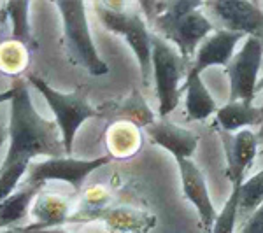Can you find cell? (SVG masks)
I'll return each mask as SVG.
<instances>
[{
    "label": "cell",
    "instance_id": "1",
    "mask_svg": "<svg viewBox=\"0 0 263 233\" xmlns=\"http://www.w3.org/2000/svg\"><path fill=\"white\" fill-rule=\"evenodd\" d=\"M14 96L11 100L9 139L11 146L0 167V202L18 189L20 181L27 176L33 158L46 154L62 158L65 154L62 132L57 121L44 120L35 111L23 79L14 81Z\"/></svg>",
    "mask_w": 263,
    "mask_h": 233
},
{
    "label": "cell",
    "instance_id": "2",
    "mask_svg": "<svg viewBox=\"0 0 263 233\" xmlns=\"http://www.w3.org/2000/svg\"><path fill=\"white\" fill-rule=\"evenodd\" d=\"M137 7L147 11L155 33L176 44L181 56L192 65L198 46L216 28L213 21L200 12V0H179V2H141Z\"/></svg>",
    "mask_w": 263,
    "mask_h": 233
},
{
    "label": "cell",
    "instance_id": "3",
    "mask_svg": "<svg viewBox=\"0 0 263 233\" xmlns=\"http://www.w3.org/2000/svg\"><path fill=\"white\" fill-rule=\"evenodd\" d=\"M62 14V42L69 60L78 67H83L90 75L109 74V65L100 58L95 42L91 39L90 25L86 16V2L60 0L54 2Z\"/></svg>",
    "mask_w": 263,
    "mask_h": 233
},
{
    "label": "cell",
    "instance_id": "4",
    "mask_svg": "<svg viewBox=\"0 0 263 233\" xmlns=\"http://www.w3.org/2000/svg\"><path fill=\"white\" fill-rule=\"evenodd\" d=\"M95 11L100 23L109 32L123 37L126 44L134 51L135 58L141 67L142 83L149 84V77L153 72L151 65V53H153V32L147 30L146 21L139 9H128L123 4L111 2H95Z\"/></svg>",
    "mask_w": 263,
    "mask_h": 233
},
{
    "label": "cell",
    "instance_id": "5",
    "mask_svg": "<svg viewBox=\"0 0 263 233\" xmlns=\"http://www.w3.org/2000/svg\"><path fill=\"white\" fill-rule=\"evenodd\" d=\"M27 79L28 83L33 84L42 93V96L48 102L54 118H57L58 128L62 132V142H63L65 154L70 156L72 146H74V137L78 133L79 126L86 120L104 116V112L100 109L93 107L90 102H88V90H84V88L83 90L78 88V90L72 93H62L53 90L44 79H41L35 74H28Z\"/></svg>",
    "mask_w": 263,
    "mask_h": 233
},
{
    "label": "cell",
    "instance_id": "6",
    "mask_svg": "<svg viewBox=\"0 0 263 233\" xmlns=\"http://www.w3.org/2000/svg\"><path fill=\"white\" fill-rule=\"evenodd\" d=\"M151 42V65L153 75H155L156 96H158V114L162 120H165L179 104V96L182 93L181 81L188 75L190 63L181 56L179 51L172 48L155 32H153Z\"/></svg>",
    "mask_w": 263,
    "mask_h": 233
},
{
    "label": "cell",
    "instance_id": "7",
    "mask_svg": "<svg viewBox=\"0 0 263 233\" xmlns=\"http://www.w3.org/2000/svg\"><path fill=\"white\" fill-rule=\"evenodd\" d=\"M111 156H99L95 160H78L70 156H62V158H48L44 162H32L28 167V172L25 176V183L28 186H37L44 188L49 181H62L72 186L76 193L81 191L83 183L91 172L99 170L111 163Z\"/></svg>",
    "mask_w": 263,
    "mask_h": 233
},
{
    "label": "cell",
    "instance_id": "8",
    "mask_svg": "<svg viewBox=\"0 0 263 233\" xmlns=\"http://www.w3.org/2000/svg\"><path fill=\"white\" fill-rule=\"evenodd\" d=\"M263 62V41L248 37L242 48L233 54L227 74L230 79V102H249L253 104L258 91V72Z\"/></svg>",
    "mask_w": 263,
    "mask_h": 233
},
{
    "label": "cell",
    "instance_id": "9",
    "mask_svg": "<svg viewBox=\"0 0 263 233\" xmlns=\"http://www.w3.org/2000/svg\"><path fill=\"white\" fill-rule=\"evenodd\" d=\"M203 7L214 16V20L224 30L263 41V7L260 2L214 0L203 2Z\"/></svg>",
    "mask_w": 263,
    "mask_h": 233
},
{
    "label": "cell",
    "instance_id": "10",
    "mask_svg": "<svg viewBox=\"0 0 263 233\" xmlns=\"http://www.w3.org/2000/svg\"><path fill=\"white\" fill-rule=\"evenodd\" d=\"M246 35L237 32L224 30H214L209 37H205L203 42L198 46L197 53H195V60L190 65L188 72L202 75L203 70H207L209 67L219 65L227 69L230 65L232 58H233V51L235 46L244 39Z\"/></svg>",
    "mask_w": 263,
    "mask_h": 233
},
{
    "label": "cell",
    "instance_id": "11",
    "mask_svg": "<svg viewBox=\"0 0 263 233\" xmlns=\"http://www.w3.org/2000/svg\"><path fill=\"white\" fill-rule=\"evenodd\" d=\"M223 149L227 154V176L233 183L246 179V172L251 167L258 154V135L244 128L237 133L219 132Z\"/></svg>",
    "mask_w": 263,
    "mask_h": 233
},
{
    "label": "cell",
    "instance_id": "12",
    "mask_svg": "<svg viewBox=\"0 0 263 233\" xmlns=\"http://www.w3.org/2000/svg\"><path fill=\"white\" fill-rule=\"evenodd\" d=\"M181 173V183H182V193L190 202L195 205L198 216H200V223L205 230H211L216 221V212L213 202H211V195L207 189L205 177L197 163L192 160H179L177 162Z\"/></svg>",
    "mask_w": 263,
    "mask_h": 233
},
{
    "label": "cell",
    "instance_id": "13",
    "mask_svg": "<svg viewBox=\"0 0 263 233\" xmlns=\"http://www.w3.org/2000/svg\"><path fill=\"white\" fill-rule=\"evenodd\" d=\"M146 133L149 135V139L156 146L167 149L171 154L176 158V162L179 160H190V156L197 151L198 147V137L193 132L181 126L174 125L172 121H168L167 118L158 121H153L151 125L146 126Z\"/></svg>",
    "mask_w": 263,
    "mask_h": 233
},
{
    "label": "cell",
    "instance_id": "14",
    "mask_svg": "<svg viewBox=\"0 0 263 233\" xmlns=\"http://www.w3.org/2000/svg\"><path fill=\"white\" fill-rule=\"evenodd\" d=\"M72 210V200L58 193H39L35 203L32 207V214L35 223L16 230L21 233H30L37 230H49V228H60L62 224L69 223Z\"/></svg>",
    "mask_w": 263,
    "mask_h": 233
},
{
    "label": "cell",
    "instance_id": "15",
    "mask_svg": "<svg viewBox=\"0 0 263 233\" xmlns=\"http://www.w3.org/2000/svg\"><path fill=\"white\" fill-rule=\"evenodd\" d=\"M97 221H102L111 233H147L156 224V218L142 210L118 207L104 209Z\"/></svg>",
    "mask_w": 263,
    "mask_h": 233
},
{
    "label": "cell",
    "instance_id": "16",
    "mask_svg": "<svg viewBox=\"0 0 263 233\" xmlns=\"http://www.w3.org/2000/svg\"><path fill=\"white\" fill-rule=\"evenodd\" d=\"M263 125L261 107H254L249 102H228L221 109L216 111V126L219 132L237 133L244 130V126H260Z\"/></svg>",
    "mask_w": 263,
    "mask_h": 233
},
{
    "label": "cell",
    "instance_id": "17",
    "mask_svg": "<svg viewBox=\"0 0 263 233\" xmlns=\"http://www.w3.org/2000/svg\"><path fill=\"white\" fill-rule=\"evenodd\" d=\"M182 91H186V112L192 121H203L209 116H213L218 111L216 100L213 99L211 91L207 90V86L202 81V75L188 72L186 81L181 88Z\"/></svg>",
    "mask_w": 263,
    "mask_h": 233
},
{
    "label": "cell",
    "instance_id": "18",
    "mask_svg": "<svg viewBox=\"0 0 263 233\" xmlns=\"http://www.w3.org/2000/svg\"><path fill=\"white\" fill-rule=\"evenodd\" d=\"M41 193L37 186L23 184L0 202V228H16V224L28 216V207L33 198Z\"/></svg>",
    "mask_w": 263,
    "mask_h": 233
},
{
    "label": "cell",
    "instance_id": "19",
    "mask_svg": "<svg viewBox=\"0 0 263 233\" xmlns=\"http://www.w3.org/2000/svg\"><path fill=\"white\" fill-rule=\"evenodd\" d=\"M105 146L111 158H130L141 147L139 128L128 121H116L107 130Z\"/></svg>",
    "mask_w": 263,
    "mask_h": 233
},
{
    "label": "cell",
    "instance_id": "20",
    "mask_svg": "<svg viewBox=\"0 0 263 233\" xmlns=\"http://www.w3.org/2000/svg\"><path fill=\"white\" fill-rule=\"evenodd\" d=\"M32 4L28 0H11L2 6V11H6L7 18L12 21V35L11 39L25 44L28 49L33 51L37 48L35 41L32 37L30 20H28V11Z\"/></svg>",
    "mask_w": 263,
    "mask_h": 233
},
{
    "label": "cell",
    "instance_id": "21",
    "mask_svg": "<svg viewBox=\"0 0 263 233\" xmlns=\"http://www.w3.org/2000/svg\"><path fill=\"white\" fill-rule=\"evenodd\" d=\"M32 51L21 42L9 39L0 44V72L12 77L25 74L30 65Z\"/></svg>",
    "mask_w": 263,
    "mask_h": 233
},
{
    "label": "cell",
    "instance_id": "22",
    "mask_svg": "<svg viewBox=\"0 0 263 233\" xmlns=\"http://www.w3.org/2000/svg\"><path fill=\"white\" fill-rule=\"evenodd\" d=\"M116 121H128L132 125L144 126L151 125L155 121V114L151 112V109L146 105V102L141 96V93L137 90L132 91V95L128 96V100L121 105L116 111Z\"/></svg>",
    "mask_w": 263,
    "mask_h": 233
},
{
    "label": "cell",
    "instance_id": "23",
    "mask_svg": "<svg viewBox=\"0 0 263 233\" xmlns=\"http://www.w3.org/2000/svg\"><path fill=\"white\" fill-rule=\"evenodd\" d=\"M240 184L233 183L232 193L228 197V200L224 202L221 212L216 216V221L211 228V233H233L235 231V223L239 219V200H240Z\"/></svg>",
    "mask_w": 263,
    "mask_h": 233
},
{
    "label": "cell",
    "instance_id": "24",
    "mask_svg": "<svg viewBox=\"0 0 263 233\" xmlns=\"http://www.w3.org/2000/svg\"><path fill=\"white\" fill-rule=\"evenodd\" d=\"M263 203V170L254 173L249 179H244L240 184L239 214L251 216Z\"/></svg>",
    "mask_w": 263,
    "mask_h": 233
},
{
    "label": "cell",
    "instance_id": "25",
    "mask_svg": "<svg viewBox=\"0 0 263 233\" xmlns=\"http://www.w3.org/2000/svg\"><path fill=\"white\" fill-rule=\"evenodd\" d=\"M242 233H263V203L244 223Z\"/></svg>",
    "mask_w": 263,
    "mask_h": 233
},
{
    "label": "cell",
    "instance_id": "26",
    "mask_svg": "<svg viewBox=\"0 0 263 233\" xmlns=\"http://www.w3.org/2000/svg\"><path fill=\"white\" fill-rule=\"evenodd\" d=\"M12 96H14V90H12V88L4 93H0V104H4V102H7V100H12Z\"/></svg>",
    "mask_w": 263,
    "mask_h": 233
},
{
    "label": "cell",
    "instance_id": "27",
    "mask_svg": "<svg viewBox=\"0 0 263 233\" xmlns=\"http://www.w3.org/2000/svg\"><path fill=\"white\" fill-rule=\"evenodd\" d=\"M30 233H69V231L62 230V228H49V230H37V231H30Z\"/></svg>",
    "mask_w": 263,
    "mask_h": 233
},
{
    "label": "cell",
    "instance_id": "28",
    "mask_svg": "<svg viewBox=\"0 0 263 233\" xmlns=\"http://www.w3.org/2000/svg\"><path fill=\"white\" fill-rule=\"evenodd\" d=\"M4 142H6V133H4V130L0 128V147L4 146Z\"/></svg>",
    "mask_w": 263,
    "mask_h": 233
},
{
    "label": "cell",
    "instance_id": "29",
    "mask_svg": "<svg viewBox=\"0 0 263 233\" xmlns=\"http://www.w3.org/2000/svg\"><path fill=\"white\" fill-rule=\"evenodd\" d=\"M7 20V14H6V11H0V25L4 23V21Z\"/></svg>",
    "mask_w": 263,
    "mask_h": 233
},
{
    "label": "cell",
    "instance_id": "30",
    "mask_svg": "<svg viewBox=\"0 0 263 233\" xmlns=\"http://www.w3.org/2000/svg\"><path fill=\"white\" fill-rule=\"evenodd\" d=\"M261 111H263V105H261ZM258 141L263 142V125H261V128H260V133H258Z\"/></svg>",
    "mask_w": 263,
    "mask_h": 233
},
{
    "label": "cell",
    "instance_id": "31",
    "mask_svg": "<svg viewBox=\"0 0 263 233\" xmlns=\"http://www.w3.org/2000/svg\"><path fill=\"white\" fill-rule=\"evenodd\" d=\"M4 233H21L20 230H16V228H11V230H6Z\"/></svg>",
    "mask_w": 263,
    "mask_h": 233
}]
</instances>
